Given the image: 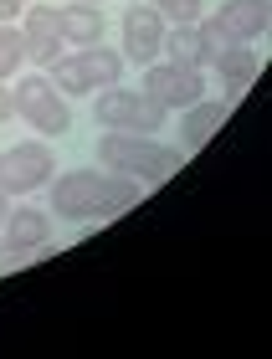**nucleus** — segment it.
<instances>
[{"instance_id": "6e6552de", "label": "nucleus", "mask_w": 272, "mask_h": 359, "mask_svg": "<svg viewBox=\"0 0 272 359\" xmlns=\"http://www.w3.org/2000/svg\"><path fill=\"white\" fill-rule=\"evenodd\" d=\"M185 118H180V149L185 154H196L205 139L216 134L221 123H226V113H231V97H200V103H190L180 108Z\"/></svg>"}, {"instance_id": "9d476101", "label": "nucleus", "mask_w": 272, "mask_h": 359, "mask_svg": "<svg viewBox=\"0 0 272 359\" xmlns=\"http://www.w3.org/2000/svg\"><path fill=\"white\" fill-rule=\"evenodd\" d=\"M0 236H6V247L15 252H36L46 236H52V210H36V205H11L6 226H0Z\"/></svg>"}, {"instance_id": "4468645a", "label": "nucleus", "mask_w": 272, "mask_h": 359, "mask_svg": "<svg viewBox=\"0 0 272 359\" xmlns=\"http://www.w3.org/2000/svg\"><path fill=\"white\" fill-rule=\"evenodd\" d=\"M165 62H180V67H200L205 72V52H200V36H196V21H175L165 26Z\"/></svg>"}, {"instance_id": "5701e85b", "label": "nucleus", "mask_w": 272, "mask_h": 359, "mask_svg": "<svg viewBox=\"0 0 272 359\" xmlns=\"http://www.w3.org/2000/svg\"><path fill=\"white\" fill-rule=\"evenodd\" d=\"M6 216H11V195L0 190V226H6Z\"/></svg>"}, {"instance_id": "423d86ee", "label": "nucleus", "mask_w": 272, "mask_h": 359, "mask_svg": "<svg viewBox=\"0 0 272 359\" xmlns=\"http://www.w3.org/2000/svg\"><path fill=\"white\" fill-rule=\"evenodd\" d=\"M144 97H154L159 108H190L205 97V72L200 67H180V62H144V83H139Z\"/></svg>"}, {"instance_id": "f3484780", "label": "nucleus", "mask_w": 272, "mask_h": 359, "mask_svg": "<svg viewBox=\"0 0 272 359\" xmlns=\"http://www.w3.org/2000/svg\"><path fill=\"white\" fill-rule=\"evenodd\" d=\"M46 77H52V88L62 93V97H77V93H93V83H88V72H83V62H77V52L67 57V52H62L57 62H52V67H46Z\"/></svg>"}, {"instance_id": "dca6fc26", "label": "nucleus", "mask_w": 272, "mask_h": 359, "mask_svg": "<svg viewBox=\"0 0 272 359\" xmlns=\"http://www.w3.org/2000/svg\"><path fill=\"white\" fill-rule=\"evenodd\" d=\"M21 67H26V31L0 21V83H11Z\"/></svg>"}, {"instance_id": "ddd939ff", "label": "nucleus", "mask_w": 272, "mask_h": 359, "mask_svg": "<svg viewBox=\"0 0 272 359\" xmlns=\"http://www.w3.org/2000/svg\"><path fill=\"white\" fill-rule=\"evenodd\" d=\"M77 62H83V72H88L93 88H114V83H123V52H114V46H103V41L77 46Z\"/></svg>"}, {"instance_id": "1a4fd4ad", "label": "nucleus", "mask_w": 272, "mask_h": 359, "mask_svg": "<svg viewBox=\"0 0 272 359\" xmlns=\"http://www.w3.org/2000/svg\"><path fill=\"white\" fill-rule=\"evenodd\" d=\"M216 67V83H221V97H242V93H252V83H257V72H262V52H247V41H236L226 57H216L211 62Z\"/></svg>"}, {"instance_id": "f8f14e48", "label": "nucleus", "mask_w": 272, "mask_h": 359, "mask_svg": "<svg viewBox=\"0 0 272 359\" xmlns=\"http://www.w3.org/2000/svg\"><path fill=\"white\" fill-rule=\"evenodd\" d=\"M103 11L93 6V0H72V6H62V41L67 46H93V41H103Z\"/></svg>"}, {"instance_id": "20e7f679", "label": "nucleus", "mask_w": 272, "mask_h": 359, "mask_svg": "<svg viewBox=\"0 0 272 359\" xmlns=\"http://www.w3.org/2000/svg\"><path fill=\"white\" fill-rule=\"evenodd\" d=\"M93 118L103 128H123V134H159L165 123V108L154 97H144L134 88H98V103H93Z\"/></svg>"}, {"instance_id": "7ed1b4c3", "label": "nucleus", "mask_w": 272, "mask_h": 359, "mask_svg": "<svg viewBox=\"0 0 272 359\" xmlns=\"http://www.w3.org/2000/svg\"><path fill=\"white\" fill-rule=\"evenodd\" d=\"M11 103H15V118L31 123V134L57 139V134L72 128V103L52 88V77H36V72L21 77V83L11 88Z\"/></svg>"}, {"instance_id": "2eb2a0df", "label": "nucleus", "mask_w": 272, "mask_h": 359, "mask_svg": "<svg viewBox=\"0 0 272 359\" xmlns=\"http://www.w3.org/2000/svg\"><path fill=\"white\" fill-rule=\"evenodd\" d=\"M21 31H26V41H62V6H26Z\"/></svg>"}, {"instance_id": "aec40b11", "label": "nucleus", "mask_w": 272, "mask_h": 359, "mask_svg": "<svg viewBox=\"0 0 272 359\" xmlns=\"http://www.w3.org/2000/svg\"><path fill=\"white\" fill-rule=\"evenodd\" d=\"M26 6H31V0H0V21H21Z\"/></svg>"}, {"instance_id": "412c9836", "label": "nucleus", "mask_w": 272, "mask_h": 359, "mask_svg": "<svg viewBox=\"0 0 272 359\" xmlns=\"http://www.w3.org/2000/svg\"><path fill=\"white\" fill-rule=\"evenodd\" d=\"M15 118V103H11V88L0 83V123H11Z\"/></svg>"}, {"instance_id": "f03ea898", "label": "nucleus", "mask_w": 272, "mask_h": 359, "mask_svg": "<svg viewBox=\"0 0 272 359\" xmlns=\"http://www.w3.org/2000/svg\"><path fill=\"white\" fill-rule=\"evenodd\" d=\"M98 165L103 170H118V175H134V180H170L180 175L185 165V149L180 144H159L149 134H123V128H108L98 139Z\"/></svg>"}, {"instance_id": "6ab92c4d", "label": "nucleus", "mask_w": 272, "mask_h": 359, "mask_svg": "<svg viewBox=\"0 0 272 359\" xmlns=\"http://www.w3.org/2000/svg\"><path fill=\"white\" fill-rule=\"evenodd\" d=\"M149 6L165 15L170 26H175V21H196V15H200V0H149Z\"/></svg>"}, {"instance_id": "f257e3e1", "label": "nucleus", "mask_w": 272, "mask_h": 359, "mask_svg": "<svg viewBox=\"0 0 272 359\" xmlns=\"http://www.w3.org/2000/svg\"><path fill=\"white\" fill-rule=\"evenodd\" d=\"M144 195V180L118 175V170H72L52 175V216L62 221H103L134 210Z\"/></svg>"}, {"instance_id": "4be33fe9", "label": "nucleus", "mask_w": 272, "mask_h": 359, "mask_svg": "<svg viewBox=\"0 0 272 359\" xmlns=\"http://www.w3.org/2000/svg\"><path fill=\"white\" fill-rule=\"evenodd\" d=\"M15 262H21V252H15V247H6V241H0V272H6V267H15Z\"/></svg>"}, {"instance_id": "9b49d317", "label": "nucleus", "mask_w": 272, "mask_h": 359, "mask_svg": "<svg viewBox=\"0 0 272 359\" xmlns=\"http://www.w3.org/2000/svg\"><path fill=\"white\" fill-rule=\"evenodd\" d=\"M216 21L226 26L236 41H257V36H267V26H272V6H267V0H221Z\"/></svg>"}, {"instance_id": "a211bd4d", "label": "nucleus", "mask_w": 272, "mask_h": 359, "mask_svg": "<svg viewBox=\"0 0 272 359\" xmlns=\"http://www.w3.org/2000/svg\"><path fill=\"white\" fill-rule=\"evenodd\" d=\"M196 36H200V52H205V67H211L216 57H226L231 46H236V36L226 26L216 21V15H196Z\"/></svg>"}, {"instance_id": "39448f33", "label": "nucleus", "mask_w": 272, "mask_h": 359, "mask_svg": "<svg viewBox=\"0 0 272 359\" xmlns=\"http://www.w3.org/2000/svg\"><path fill=\"white\" fill-rule=\"evenodd\" d=\"M52 175H57V154L46 139H26V144L0 149V190L6 195H31L52 185Z\"/></svg>"}, {"instance_id": "b1692460", "label": "nucleus", "mask_w": 272, "mask_h": 359, "mask_svg": "<svg viewBox=\"0 0 272 359\" xmlns=\"http://www.w3.org/2000/svg\"><path fill=\"white\" fill-rule=\"evenodd\" d=\"M93 6H103V0H93Z\"/></svg>"}, {"instance_id": "0eeeda50", "label": "nucleus", "mask_w": 272, "mask_h": 359, "mask_svg": "<svg viewBox=\"0 0 272 359\" xmlns=\"http://www.w3.org/2000/svg\"><path fill=\"white\" fill-rule=\"evenodd\" d=\"M165 15H159L149 0L123 11V62H154L159 46H165Z\"/></svg>"}]
</instances>
